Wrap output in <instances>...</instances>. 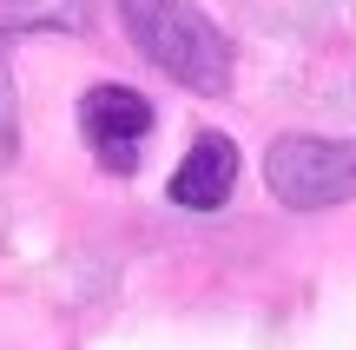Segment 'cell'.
<instances>
[{"label": "cell", "mask_w": 356, "mask_h": 350, "mask_svg": "<svg viewBox=\"0 0 356 350\" xmlns=\"http://www.w3.org/2000/svg\"><path fill=\"white\" fill-rule=\"evenodd\" d=\"M119 20H126V40L165 79L191 93L231 86V40L211 26V13L198 0H119Z\"/></svg>", "instance_id": "6da1fadb"}, {"label": "cell", "mask_w": 356, "mask_h": 350, "mask_svg": "<svg viewBox=\"0 0 356 350\" xmlns=\"http://www.w3.org/2000/svg\"><path fill=\"white\" fill-rule=\"evenodd\" d=\"M79 132H86V152L113 179H126V172H139L145 139H152V100L132 86H92L79 100Z\"/></svg>", "instance_id": "3957f363"}, {"label": "cell", "mask_w": 356, "mask_h": 350, "mask_svg": "<svg viewBox=\"0 0 356 350\" xmlns=\"http://www.w3.org/2000/svg\"><path fill=\"white\" fill-rule=\"evenodd\" d=\"M20 152V100H13V66H7V33H0V166Z\"/></svg>", "instance_id": "8992f818"}, {"label": "cell", "mask_w": 356, "mask_h": 350, "mask_svg": "<svg viewBox=\"0 0 356 350\" xmlns=\"http://www.w3.org/2000/svg\"><path fill=\"white\" fill-rule=\"evenodd\" d=\"M231 185H238V145H231L225 132H198L191 152L178 159V172H172V205L218 212L231 198Z\"/></svg>", "instance_id": "277c9868"}, {"label": "cell", "mask_w": 356, "mask_h": 350, "mask_svg": "<svg viewBox=\"0 0 356 350\" xmlns=\"http://www.w3.org/2000/svg\"><path fill=\"white\" fill-rule=\"evenodd\" d=\"M264 185L277 192V205L291 212H323L356 198V145L350 139H310L291 132L264 152Z\"/></svg>", "instance_id": "7a4b0ae2"}, {"label": "cell", "mask_w": 356, "mask_h": 350, "mask_svg": "<svg viewBox=\"0 0 356 350\" xmlns=\"http://www.w3.org/2000/svg\"><path fill=\"white\" fill-rule=\"evenodd\" d=\"M92 0H0V33H86Z\"/></svg>", "instance_id": "5b68a950"}]
</instances>
